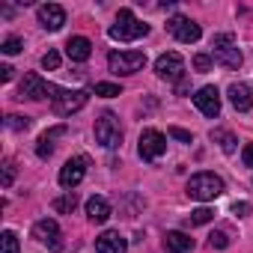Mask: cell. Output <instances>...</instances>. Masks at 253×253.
Masks as SVG:
<instances>
[{
	"label": "cell",
	"mask_w": 253,
	"mask_h": 253,
	"mask_svg": "<svg viewBox=\"0 0 253 253\" xmlns=\"http://www.w3.org/2000/svg\"><path fill=\"white\" fill-rule=\"evenodd\" d=\"M146 33H149V24L137 21V15H134L131 9H119L116 24L107 30V36L116 39V42H134V39H140V36H146Z\"/></svg>",
	"instance_id": "obj_1"
},
{
	"label": "cell",
	"mask_w": 253,
	"mask_h": 253,
	"mask_svg": "<svg viewBox=\"0 0 253 253\" xmlns=\"http://www.w3.org/2000/svg\"><path fill=\"white\" fill-rule=\"evenodd\" d=\"M211 63H214V60H211L209 54H197V57H194V69H197V72H209Z\"/></svg>",
	"instance_id": "obj_30"
},
{
	"label": "cell",
	"mask_w": 253,
	"mask_h": 253,
	"mask_svg": "<svg viewBox=\"0 0 253 253\" xmlns=\"http://www.w3.org/2000/svg\"><path fill=\"white\" fill-rule=\"evenodd\" d=\"M226 98H229V104H232L238 113H247V110L253 107V92H250L247 84H232V86L226 89Z\"/></svg>",
	"instance_id": "obj_16"
},
{
	"label": "cell",
	"mask_w": 253,
	"mask_h": 253,
	"mask_svg": "<svg viewBox=\"0 0 253 253\" xmlns=\"http://www.w3.org/2000/svg\"><path fill=\"white\" fill-rule=\"evenodd\" d=\"M75 206H78V197H75V191H69L66 197H57L54 200V211H75Z\"/></svg>",
	"instance_id": "obj_22"
},
{
	"label": "cell",
	"mask_w": 253,
	"mask_h": 253,
	"mask_svg": "<svg viewBox=\"0 0 253 253\" xmlns=\"http://www.w3.org/2000/svg\"><path fill=\"white\" fill-rule=\"evenodd\" d=\"M42 69H48V72L60 69V54H57V51H48V54L42 57Z\"/></svg>",
	"instance_id": "obj_28"
},
{
	"label": "cell",
	"mask_w": 253,
	"mask_h": 253,
	"mask_svg": "<svg viewBox=\"0 0 253 253\" xmlns=\"http://www.w3.org/2000/svg\"><path fill=\"white\" fill-rule=\"evenodd\" d=\"M125 250H128V241L113 229H107L95 238V253H125Z\"/></svg>",
	"instance_id": "obj_15"
},
{
	"label": "cell",
	"mask_w": 253,
	"mask_h": 253,
	"mask_svg": "<svg viewBox=\"0 0 253 253\" xmlns=\"http://www.w3.org/2000/svg\"><path fill=\"white\" fill-rule=\"evenodd\" d=\"M223 194V179L214 176V173H197L188 179V197L191 200H200V203H209L214 197Z\"/></svg>",
	"instance_id": "obj_3"
},
{
	"label": "cell",
	"mask_w": 253,
	"mask_h": 253,
	"mask_svg": "<svg viewBox=\"0 0 253 253\" xmlns=\"http://www.w3.org/2000/svg\"><path fill=\"white\" fill-rule=\"evenodd\" d=\"M60 134H66V125H57V128L45 131V134L39 137V143H36V155H39V158H51V155H54V140H57Z\"/></svg>",
	"instance_id": "obj_20"
},
{
	"label": "cell",
	"mask_w": 253,
	"mask_h": 253,
	"mask_svg": "<svg viewBox=\"0 0 253 253\" xmlns=\"http://www.w3.org/2000/svg\"><path fill=\"white\" fill-rule=\"evenodd\" d=\"M60 92H63L60 86H54V84H48V81H42L39 75H33V72H30V75H24V81H21V86H18V95H15V98H21V101H24V98H27V101L51 98V101H54Z\"/></svg>",
	"instance_id": "obj_4"
},
{
	"label": "cell",
	"mask_w": 253,
	"mask_h": 253,
	"mask_svg": "<svg viewBox=\"0 0 253 253\" xmlns=\"http://www.w3.org/2000/svg\"><path fill=\"white\" fill-rule=\"evenodd\" d=\"M167 30H170L179 42H185V45H191V42H197V39L203 36L200 24L191 21V18H185V15H173V18L167 21Z\"/></svg>",
	"instance_id": "obj_10"
},
{
	"label": "cell",
	"mask_w": 253,
	"mask_h": 253,
	"mask_svg": "<svg viewBox=\"0 0 253 253\" xmlns=\"http://www.w3.org/2000/svg\"><path fill=\"white\" fill-rule=\"evenodd\" d=\"M0 241H3V253H18V235L12 229H3Z\"/></svg>",
	"instance_id": "obj_24"
},
{
	"label": "cell",
	"mask_w": 253,
	"mask_h": 253,
	"mask_svg": "<svg viewBox=\"0 0 253 253\" xmlns=\"http://www.w3.org/2000/svg\"><path fill=\"white\" fill-rule=\"evenodd\" d=\"M176 89H179V92H188V81H185V78H182V81H179V84H176Z\"/></svg>",
	"instance_id": "obj_36"
},
{
	"label": "cell",
	"mask_w": 253,
	"mask_h": 253,
	"mask_svg": "<svg viewBox=\"0 0 253 253\" xmlns=\"http://www.w3.org/2000/svg\"><path fill=\"white\" fill-rule=\"evenodd\" d=\"M6 128L27 131V128H30V119H27V116H15V113H9V116H6Z\"/></svg>",
	"instance_id": "obj_25"
},
{
	"label": "cell",
	"mask_w": 253,
	"mask_h": 253,
	"mask_svg": "<svg viewBox=\"0 0 253 253\" xmlns=\"http://www.w3.org/2000/svg\"><path fill=\"white\" fill-rule=\"evenodd\" d=\"M86 217H89V223H104L110 217V203L104 197H89L86 200Z\"/></svg>",
	"instance_id": "obj_19"
},
{
	"label": "cell",
	"mask_w": 253,
	"mask_h": 253,
	"mask_svg": "<svg viewBox=\"0 0 253 253\" xmlns=\"http://www.w3.org/2000/svg\"><path fill=\"white\" fill-rule=\"evenodd\" d=\"M86 167H89V158H86V155H75V158H69V161L60 167V185H63L66 191L78 188L81 179L86 176Z\"/></svg>",
	"instance_id": "obj_9"
},
{
	"label": "cell",
	"mask_w": 253,
	"mask_h": 253,
	"mask_svg": "<svg viewBox=\"0 0 253 253\" xmlns=\"http://www.w3.org/2000/svg\"><path fill=\"white\" fill-rule=\"evenodd\" d=\"M33 238L42 241V244H48L51 250H60V247H63V244H60V226H57V220H51V217H42V220L33 223Z\"/></svg>",
	"instance_id": "obj_13"
},
{
	"label": "cell",
	"mask_w": 253,
	"mask_h": 253,
	"mask_svg": "<svg viewBox=\"0 0 253 253\" xmlns=\"http://www.w3.org/2000/svg\"><path fill=\"white\" fill-rule=\"evenodd\" d=\"M12 182H15V164L6 161L3 164V188H12Z\"/></svg>",
	"instance_id": "obj_31"
},
{
	"label": "cell",
	"mask_w": 253,
	"mask_h": 253,
	"mask_svg": "<svg viewBox=\"0 0 253 253\" xmlns=\"http://www.w3.org/2000/svg\"><path fill=\"white\" fill-rule=\"evenodd\" d=\"M137 152H140L143 161H158V158L167 152V137H164L158 128H146V131L140 134V146H137Z\"/></svg>",
	"instance_id": "obj_7"
},
{
	"label": "cell",
	"mask_w": 253,
	"mask_h": 253,
	"mask_svg": "<svg viewBox=\"0 0 253 253\" xmlns=\"http://www.w3.org/2000/svg\"><path fill=\"white\" fill-rule=\"evenodd\" d=\"M86 104V92L84 89H63L54 98V113L57 116H72L75 110H81Z\"/></svg>",
	"instance_id": "obj_11"
},
{
	"label": "cell",
	"mask_w": 253,
	"mask_h": 253,
	"mask_svg": "<svg viewBox=\"0 0 253 253\" xmlns=\"http://www.w3.org/2000/svg\"><path fill=\"white\" fill-rule=\"evenodd\" d=\"M209 244H211V247H217V250H223V247L229 244V238H226L223 232H211V235H209Z\"/></svg>",
	"instance_id": "obj_32"
},
{
	"label": "cell",
	"mask_w": 253,
	"mask_h": 253,
	"mask_svg": "<svg viewBox=\"0 0 253 253\" xmlns=\"http://www.w3.org/2000/svg\"><path fill=\"white\" fill-rule=\"evenodd\" d=\"M241 161H244V167L253 170V143H247V146L241 149Z\"/></svg>",
	"instance_id": "obj_33"
},
{
	"label": "cell",
	"mask_w": 253,
	"mask_h": 253,
	"mask_svg": "<svg viewBox=\"0 0 253 253\" xmlns=\"http://www.w3.org/2000/svg\"><path fill=\"white\" fill-rule=\"evenodd\" d=\"M164 247H167L170 253H191V250H194V238H191L188 232H182V229H170V232L164 235Z\"/></svg>",
	"instance_id": "obj_18"
},
{
	"label": "cell",
	"mask_w": 253,
	"mask_h": 253,
	"mask_svg": "<svg viewBox=\"0 0 253 253\" xmlns=\"http://www.w3.org/2000/svg\"><path fill=\"white\" fill-rule=\"evenodd\" d=\"M170 137H173V140H179V143H194V134H191V131H185V128H176V125L170 128Z\"/></svg>",
	"instance_id": "obj_29"
},
{
	"label": "cell",
	"mask_w": 253,
	"mask_h": 253,
	"mask_svg": "<svg viewBox=\"0 0 253 253\" xmlns=\"http://www.w3.org/2000/svg\"><path fill=\"white\" fill-rule=\"evenodd\" d=\"M194 104L200 107L203 116L214 119L220 113V92H217V86H200L197 95H194Z\"/></svg>",
	"instance_id": "obj_12"
},
{
	"label": "cell",
	"mask_w": 253,
	"mask_h": 253,
	"mask_svg": "<svg viewBox=\"0 0 253 253\" xmlns=\"http://www.w3.org/2000/svg\"><path fill=\"white\" fill-rule=\"evenodd\" d=\"M95 140H98L104 149H116V146L122 143V125H119V119H116L110 110H104V113L95 119Z\"/></svg>",
	"instance_id": "obj_5"
},
{
	"label": "cell",
	"mask_w": 253,
	"mask_h": 253,
	"mask_svg": "<svg viewBox=\"0 0 253 253\" xmlns=\"http://www.w3.org/2000/svg\"><path fill=\"white\" fill-rule=\"evenodd\" d=\"M146 66V54L143 51H113L107 57V69L113 75H134Z\"/></svg>",
	"instance_id": "obj_6"
},
{
	"label": "cell",
	"mask_w": 253,
	"mask_h": 253,
	"mask_svg": "<svg viewBox=\"0 0 253 253\" xmlns=\"http://www.w3.org/2000/svg\"><path fill=\"white\" fill-rule=\"evenodd\" d=\"M39 24H42L45 30L57 33V30L66 24V9H63L60 3H45V6H39Z\"/></svg>",
	"instance_id": "obj_14"
},
{
	"label": "cell",
	"mask_w": 253,
	"mask_h": 253,
	"mask_svg": "<svg viewBox=\"0 0 253 253\" xmlns=\"http://www.w3.org/2000/svg\"><path fill=\"white\" fill-rule=\"evenodd\" d=\"M66 54H69L72 63H84V60H89V54H92V42H89L86 36H72V39L66 42Z\"/></svg>",
	"instance_id": "obj_17"
},
{
	"label": "cell",
	"mask_w": 253,
	"mask_h": 253,
	"mask_svg": "<svg viewBox=\"0 0 253 253\" xmlns=\"http://www.w3.org/2000/svg\"><path fill=\"white\" fill-rule=\"evenodd\" d=\"M21 48H24V42H21L18 36H9V39H3V45H0V51L9 54V57H12V54H18Z\"/></svg>",
	"instance_id": "obj_27"
},
{
	"label": "cell",
	"mask_w": 253,
	"mask_h": 253,
	"mask_svg": "<svg viewBox=\"0 0 253 253\" xmlns=\"http://www.w3.org/2000/svg\"><path fill=\"white\" fill-rule=\"evenodd\" d=\"M232 211H235L238 217H247V214H250V203H235V206H232Z\"/></svg>",
	"instance_id": "obj_35"
},
{
	"label": "cell",
	"mask_w": 253,
	"mask_h": 253,
	"mask_svg": "<svg viewBox=\"0 0 253 253\" xmlns=\"http://www.w3.org/2000/svg\"><path fill=\"white\" fill-rule=\"evenodd\" d=\"M95 95L113 98V95H122V89H119V84H95Z\"/></svg>",
	"instance_id": "obj_26"
},
{
	"label": "cell",
	"mask_w": 253,
	"mask_h": 253,
	"mask_svg": "<svg viewBox=\"0 0 253 253\" xmlns=\"http://www.w3.org/2000/svg\"><path fill=\"white\" fill-rule=\"evenodd\" d=\"M155 75L161 78V81H182L185 78V60L176 54V51H167V54H161L158 60H155Z\"/></svg>",
	"instance_id": "obj_8"
},
{
	"label": "cell",
	"mask_w": 253,
	"mask_h": 253,
	"mask_svg": "<svg viewBox=\"0 0 253 253\" xmlns=\"http://www.w3.org/2000/svg\"><path fill=\"white\" fill-rule=\"evenodd\" d=\"M211 217H214V211L203 206V209H197V211H191V217H188V226H203V223H209Z\"/></svg>",
	"instance_id": "obj_23"
},
{
	"label": "cell",
	"mask_w": 253,
	"mask_h": 253,
	"mask_svg": "<svg viewBox=\"0 0 253 253\" xmlns=\"http://www.w3.org/2000/svg\"><path fill=\"white\" fill-rule=\"evenodd\" d=\"M211 140H214V143H220V149H223L226 155H232V152H235V143H238L229 131H220V128H217V131H211Z\"/></svg>",
	"instance_id": "obj_21"
},
{
	"label": "cell",
	"mask_w": 253,
	"mask_h": 253,
	"mask_svg": "<svg viewBox=\"0 0 253 253\" xmlns=\"http://www.w3.org/2000/svg\"><path fill=\"white\" fill-rule=\"evenodd\" d=\"M211 60L217 63V66H223V69H241V63H244V57H241V51L235 48V36L232 33H220V36H214L211 39Z\"/></svg>",
	"instance_id": "obj_2"
},
{
	"label": "cell",
	"mask_w": 253,
	"mask_h": 253,
	"mask_svg": "<svg viewBox=\"0 0 253 253\" xmlns=\"http://www.w3.org/2000/svg\"><path fill=\"white\" fill-rule=\"evenodd\" d=\"M12 78H15V69H12V66H6V63H3V66H0V81H3V84H9V81H12Z\"/></svg>",
	"instance_id": "obj_34"
}]
</instances>
